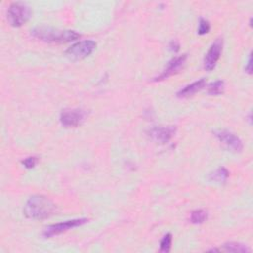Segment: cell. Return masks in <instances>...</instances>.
I'll use <instances>...</instances> for the list:
<instances>
[{
	"mask_svg": "<svg viewBox=\"0 0 253 253\" xmlns=\"http://www.w3.org/2000/svg\"><path fill=\"white\" fill-rule=\"evenodd\" d=\"M55 206L46 197L42 195L32 196L24 207V214L32 219H45L54 211Z\"/></svg>",
	"mask_w": 253,
	"mask_h": 253,
	"instance_id": "obj_1",
	"label": "cell"
},
{
	"mask_svg": "<svg viewBox=\"0 0 253 253\" xmlns=\"http://www.w3.org/2000/svg\"><path fill=\"white\" fill-rule=\"evenodd\" d=\"M33 37L47 42H68L77 40L80 35L75 31L71 30H59L51 27L40 26L36 27L31 31Z\"/></svg>",
	"mask_w": 253,
	"mask_h": 253,
	"instance_id": "obj_2",
	"label": "cell"
},
{
	"mask_svg": "<svg viewBox=\"0 0 253 253\" xmlns=\"http://www.w3.org/2000/svg\"><path fill=\"white\" fill-rule=\"evenodd\" d=\"M32 16L31 8L22 2H15L10 5L7 12V19L11 26L21 27L29 21Z\"/></svg>",
	"mask_w": 253,
	"mask_h": 253,
	"instance_id": "obj_3",
	"label": "cell"
},
{
	"mask_svg": "<svg viewBox=\"0 0 253 253\" xmlns=\"http://www.w3.org/2000/svg\"><path fill=\"white\" fill-rule=\"evenodd\" d=\"M97 43L92 40L82 41L71 45L66 51L65 54L72 60H80L89 56L96 48Z\"/></svg>",
	"mask_w": 253,
	"mask_h": 253,
	"instance_id": "obj_4",
	"label": "cell"
},
{
	"mask_svg": "<svg viewBox=\"0 0 253 253\" xmlns=\"http://www.w3.org/2000/svg\"><path fill=\"white\" fill-rule=\"evenodd\" d=\"M87 221H88L87 218H76V219H70V220H66L63 222L51 224L44 229L42 234L44 237H51L54 235H58V234L63 233L73 227L80 226Z\"/></svg>",
	"mask_w": 253,
	"mask_h": 253,
	"instance_id": "obj_5",
	"label": "cell"
},
{
	"mask_svg": "<svg viewBox=\"0 0 253 253\" xmlns=\"http://www.w3.org/2000/svg\"><path fill=\"white\" fill-rule=\"evenodd\" d=\"M214 135L230 151L240 152L243 149V143L241 139L231 131H228L225 129H219L214 131Z\"/></svg>",
	"mask_w": 253,
	"mask_h": 253,
	"instance_id": "obj_6",
	"label": "cell"
},
{
	"mask_svg": "<svg viewBox=\"0 0 253 253\" xmlns=\"http://www.w3.org/2000/svg\"><path fill=\"white\" fill-rule=\"evenodd\" d=\"M222 45H223L222 39H216L211 43L210 49L208 50L204 58V67L206 70L211 71L215 67L222 51Z\"/></svg>",
	"mask_w": 253,
	"mask_h": 253,
	"instance_id": "obj_7",
	"label": "cell"
},
{
	"mask_svg": "<svg viewBox=\"0 0 253 253\" xmlns=\"http://www.w3.org/2000/svg\"><path fill=\"white\" fill-rule=\"evenodd\" d=\"M85 115L81 109L65 110L60 114V123L66 127H75L84 121Z\"/></svg>",
	"mask_w": 253,
	"mask_h": 253,
	"instance_id": "obj_8",
	"label": "cell"
},
{
	"mask_svg": "<svg viewBox=\"0 0 253 253\" xmlns=\"http://www.w3.org/2000/svg\"><path fill=\"white\" fill-rule=\"evenodd\" d=\"M186 60H187V54H183V55H180V56H177V57L171 59L167 63V65L164 68V70L162 71V73L155 78V81L164 80V79L168 78L169 76L179 72V70L184 66Z\"/></svg>",
	"mask_w": 253,
	"mask_h": 253,
	"instance_id": "obj_9",
	"label": "cell"
},
{
	"mask_svg": "<svg viewBox=\"0 0 253 253\" xmlns=\"http://www.w3.org/2000/svg\"><path fill=\"white\" fill-rule=\"evenodd\" d=\"M176 132V126H154L150 129L149 135L150 137L160 143H165L169 141Z\"/></svg>",
	"mask_w": 253,
	"mask_h": 253,
	"instance_id": "obj_10",
	"label": "cell"
},
{
	"mask_svg": "<svg viewBox=\"0 0 253 253\" xmlns=\"http://www.w3.org/2000/svg\"><path fill=\"white\" fill-rule=\"evenodd\" d=\"M205 85H206V79L205 78H201L198 81H195V82L185 86L184 88H182L177 93V96L179 98H188L190 96H193L194 94H196L200 90H202L205 87Z\"/></svg>",
	"mask_w": 253,
	"mask_h": 253,
	"instance_id": "obj_11",
	"label": "cell"
},
{
	"mask_svg": "<svg viewBox=\"0 0 253 253\" xmlns=\"http://www.w3.org/2000/svg\"><path fill=\"white\" fill-rule=\"evenodd\" d=\"M218 251H225V252H250V248L247 245H244L239 242H227L222 245L218 249Z\"/></svg>",
	"mask_w": 253,
	"mask_h": 253,
	"instance_id": "obj_12",
	"label": "cell"
},
{
	"mask_svg": "<svg viewBox=\"0 0 253 253\" xmlns=\"http://www.w3.org/2000/svg\"><path fill=\"white\" fill-rule=\"evenodd\" d=\"M228 177H229V172L224 167H219L210 175V179L217 183H224Z\"/></svg>",
	"mask_w": 253,
	"mask_h": 253,
	"instance_id": "obj_13",
	"label": "cell"
},
{
	"mask_svg": "<svg viewBox=\"0 0 253 253\" xmlns=\"http://www.w3.org/2000/svg\"><path fill=\"white\" fill-rule=\"evenodd\" d=\"M208 218V213L204 210H196L191 212V221L196 224L203 223Z\"/></svg>",
	"mask_w": 253,
	"mask_h": 253,
	"instance_id": "obj_14",
	"label": "cell"
},
{
	"mask_svg": "<svg viewBox=\"0 0 253 253\" xmlns=\"http://www.w3.org/2000/svg\"><path fill=\"white\" fill-rule=\"evenodd\" d=\"M224 89V82L222 80L214 81L208 87V93L210 95H220Z\"/></svg>",
	"mask_w": 253,
	"mask_h": 253,
	"instance_id": "obj_15",
	"label": "cell"
},
{
	"mask_svg": "<svg viewBox=\"0 0 253 253\" xmlns=\"http://www.w3.org/2000/svg\"><path fill=\"white\" fill-rule=\"evenodd\" d=\"M171 244H172V234L166 233L160 241V251L169 252L171 249Z\"/></svg>",
	"mask_w": 253,
	"mask_h": 253,
	"instance_id": "obj_16",
	"label": "cell"
},
{
	"mask_svg": "<svg viewBox=\"0 0 253 253\" xmlns=\"http://www.w3.org/2000/svg\"><path fill=\"white\" fill-rule=\"evenodd\" d=\"M210 29H211L210 23L205 19H201L200 23H199V28H198V34L199 35H205V34L209 33Z\"/></svg>",
	"mask_w": 253,
	"mask_h": 253,
	"instance_id": "obj_17",
	"label": "cell"
},
{
	"mask_svg": "<svg viewBox=\"0 0 253 253\" xmlns=\"http://www.w3.org/2000/svg\"><path fill=\"white\" fill-rule=\"evenodd\" d=\"M38 162V158L35 157V156H30V157H27L26 159H24L22 161V164L26 167V168H33L35 167V165L37 164Z\"/></svg>",
	"mask_w": 253,
	"mask_h": 253,
	"instance_id": "obj_18",
	"label": "cell"
},
{
	"mask_svg": "<svg viewBox=\"0 0 253 253\" xmlns=\"http://www.w3.org/2000/svg\"><path fill=\"white\" fill-rule=\"evenodd\" d=\"M245 71H246L248 74H251V73H252V56H251V53L249 54L247 64H246V66H245Z\"/></svg>",
	"mask_w": 253,
	"mask_h": 253,
	"instance_id": "obj_19",
	"label": "cell"
},
{
	"mask_svg": "<svg viewBox=\"0 0 253 253\" xmlns=\"http://www.w3.org/2000/svg\"><path fill=\"white\" fill-rule=\"evenodd\" d=\"M169 47H170V49L172 50V51H178L179 50V48H180V44H179V42H177V41H172L171 42H170V44H169Z\"/></svg>",
	"mask_w": 253,
	"mask_h": 253,
	"instance_id": "obj_20",
	"label": "cell"
}]
</instances>
